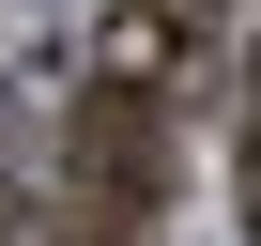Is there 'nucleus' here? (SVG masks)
<instances>
[{
    "instance_id": "1",
    "label": "nucleus",
    "mask_w": 261,
    "mask_h": 246,
    "mask_svg": "<svg viewBox=\"0 0 261 246\" xmlns=\"http://www.w3.org/2000/svg\"><path fill=\"white\" fill-rule=\"evenodd\" d=\"M154 185H169V108H123V92H92V108H77V154H62V215H77L92 246H139Z\"/></svg>"
},
{
    "instance_id": "2",
    "label": "nucleus",
    "mask_w": 261,
    "mask_h": 246,
    "mask_svg": "<svg viewBox=\"0 0 261 246\" xmlns=\"http://www.w3.org/2000/svg\"><path fill=\"white\" fill-rule=\"evenodd\" d=\"M200 46H215V0H108L92 92H123V108H169V92L200 77Z\"/></svg>"
},
{
    "instance_id": "3",
    "label": "nucleus",
    "mask_w": 261,
    "mask_h": 246,
    "mask_svg": "<svg viewBox=\"0 0 261 246\" xmlns=\"http://www.w3.org/2000/svg\"><path fill=\"white\" fill-rule=\"evenodd\" d=\"M230 215H246V246H261V123L230 139Z\"/></svg>"
},
{
    "instance_id": "4",
    "label": "nucleus",
    "mask_w": 261,
    "mask_h": 246,
    "mask_svg": "<svg viewBox=\"0 0 261 246\" xmlns=\"http://www.w3.org/2000/svg\"><path fill=\"white\" fill-rule=\"evenodd\" d=\"M246 123H261V62H246Z\"/></svg>"
}]
</instances>
